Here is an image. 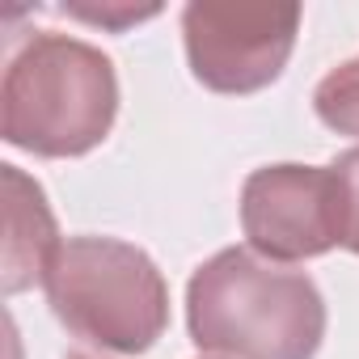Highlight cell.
<instances>
[{
  "mask_svg": "<svg viewBox=\"0 0 359 359\" xmlns=\"http://www.w3.org/2000/svg\"><path fill=\"white\" fill-rule=\"evenodd\" d=\"M241 229L271 262H300L342 245V195L334 169L266 165L241 187Z\"/></svg>",
  "mask_w": 359,
  "mask_h": 359,
  "instance_id": "5",
  "label": "cell"
},
{
  "mask_svg": "<svg viewBox=\"0 0 359 359\" xmlns=\"http://www.w3.org/2000/svg\"><path fill=\"white\" fill-rule=\"evenodd\" d=\"M118 114L114 64L68 34H30L5 68L0 85V135L34 156L93 152Z\"/></svg>",
  "mask_w": 359,
  "mask_h": 359,
  "instance_id": "2",
  "label": "cell"
},
{
  "mask_svg": "<svg viewBox=\"0 0 359 359\" xmlns=\"http://www.w3.org/2000/svg\"><path fill=\"white\" fill-rule=\"evenodd\" d=\"M187 325L208 355L313 359L325 338V300L304 271L233 245L191 275Z\"/></svg>",
  "mask_w": 359,
  "mask_h": 359,
  "instance_id": "1",
  "label": "cell"
},
{
  "mask_svg": "<svg viewBox=\"0 0 359 359\" xmlns=\"http://www.w3.org/2000/svg\"><path fill=\"white\" fill-rule=\"evenodd\" d=\"M330 169L338 177V195H342V245L359 254V148L342 152Z\"/></svg>",
  "mask_w": 359,
  "mask_h": 359,
  "instance_id": "8",
  "label": "cell"
},
{
  "mask_svg": "<svg viewBox=\"0 0 359 359\" xmlns=\"http://www.w3.org/2000/svg\"><path fill=\"white\" fill-rule=\"evenodd\" d=\"M43 287L60 325L114 355H144L169 325L165 275L118 237H68Z\"/></svg>",
  "mask_w": 359,
  "mask_h": 359,
  "instance_id": "3",
  "label": "cell"
},
{
  "mask_svg": "<svg viewBox=\"0 0 359 359\" xmlns=\"http://www.w3.org/2000/svg\"><path fill=\"white\" fill-rule=\"evenodd\" d=\"M64 359H97V355H85V351H72V355H64Z\"/></svg>",
  "mask_w": 359,
  "mask_h": 359,
  "instance_id": "10",
  "label": "cell"
},
{
  "mask_svg": "<svg viewBox=\"0 0 359 359\" xmlns=\"http://www.w3.org/2000/svg\"><path fill=\"white\" fill-rule=\"evenodd\" d=\"M0 177H5V292L18 296L47 279L64 241L34 177H26L18 165H0Z\"/></svg>",
  "mask_w": 359,
  "mask_h": 359,
  "instance_id": "6",
  "label": "cell"
},
{
  "mask_svg": "<svg viewBox=\"0 0 359 359\" xmlns=\"http://www.w3.org/2000/svg\"><path fill=\"white\" fill-rule=\"evenodd\" d=\"M313 110L330 131L359 140V55L321 76L313 89Z\"/></svg>",
  "mask_w": 359,
  "mask_h": 359,
  "instance_id": "7",
  "label": "cell"
},
{
  "mask_svg": "<svg viewBox=\"0 0 359 359\" xmlns=\"http://www.w3.org/2000/svg\"><path fill=\"white\" fill-rule=\"evenodd\" d=\"M68 18H81L89 26H102V30H127L135 22H148L161 13V5H123V0H110V5H64Z\"/></svg>",
  "mask_w": 359,
  "mask_h": 359,
  "instance_id": "9",
  "label": "cell"
},
{
  "mask_svg": "<svg viewBox=\"0 0 359 359\" xmlns=\"http://www.w3.org/2000/svg\"><path fill=\"white\" fill-rule=\"evenodd\" d=\"M300 30V5H212L182 9L191 72L212 93H258L279 81Z\"/></svg>",
  "mask_w": 359,
  "mask_h": 359,
  "instance_id": "4",
  "label": "cell"
}]
</instances>
